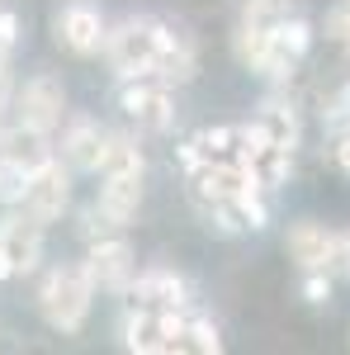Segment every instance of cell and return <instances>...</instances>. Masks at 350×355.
<instances>
[{"mask_svg":"<svg viewBox=\"0 0 350 355\" xmlns=\"http://www.w3.org/2000/svg\"><path fill=\"white\" fill-rule=\"evenodd\" d=\"M43 137H48V133H38V128H24V123H19V133L5 137V157H10V162H19V166H28V171H38V166L48 162Z\"/></svg>","mask_w":350,"mask_h":355,"instance_id":"e0dca14e","label":"cell"},{"mask_svg":"<svg viewBox=\"0 0 350 355\" xmlns=\"http://www.w3.org/2000/svg\"><path fill=\"white\" fill-rule=\"evenodd\" d=\"M194 142H199L204 162H218V157H232L237 152V128H204Z\"/></svg>","mask_w":350,"mask_h":355,"instance_id":"7402d4cb","label":"cell"},{"mask_svg":"<svg viewBox=\"0 0 350 355\" xmlns=\"http://www.w3.org/2000/svg\"><path fill=\"white\" fill-rule=\"evenodd\" d=\"M261 123H265L270 142H279V147H298V114L284 105V100H270L265 110H261Z\"/></svg>","mask_w":350,"mask_h":355,"instance_id":"ac0fdd59","label":"cell"},{"mask_svg":"<svg viewBox=\"0 0 350 355\" xmlns=\"http://www.w3.org/2000/svg\"><path fill=\"white\" fill-rule=\"evenodd\" d=\"M123 110H128V119H137L152 133H166L175 123V100H170L166 81H157V76H137V85L123 90Z\"/></svg>","mask_w":350,"mask_h":355,"instance_id":"8992f818","label":"cell"},{"mask_svg":"<svg viewBox=\"0 0 350 355\" xmlns=\"http://www.w3.org/2000/svg\"><path fill=\"white\" fill-rule=\"evenodd\" d=\"M62 110H67V90L53 76H33V81L19 90V123L24 128H38V133H53L62 123Z\"/></svg>","mask_w":350,"mask_h":355,"instance_id":"52a82bcc","label":"cell"},{"mask_svg":"<svg viewBox=\"0 0 350 355\" xmlns=\"http://www.w3.org/2000/svg\"><path fill=\"white\" fill-rule=\"evenodd\" d=\"M274 43L289 57H303L313 48V24L308 19H274Z\"/></svg>","mask_w":350,"mask_h":355,"instance_id":"d6986e66","label":"cell"},{"mask_svg":"<svg viewBox=\"0 0 350 355\" xmlns=\"http://www.w3.org/2000/svg\"><path fill=\"white\" fill-rule=\"evenodd\" d=\"M246 19H265V24L284 19V0H251L246 5Z\"/></svg>","mask_w":350,"mask_h":355,"instance_id":"484cf974","label":"cell"},{"mask_svg":"<svg viewBox=\"0 0 350 355\" xmlns=\"http://www.w3.org/2000/svg\"><path fill=\"white\" fill-rule=\"evenodd\" d=\"M28 175H33L28 166H19V162H10V157H5V162H0V199H5V204H24Z\"/></svg>","mask_w":350,"mask_h":355,"instance_id":"44dd1931","label":"cell"},{"mask_svg":"<svg viewBox=\"0 0 350 355\" xmlns=\"http://www.w3.org/2000/svg\"><path fill=\"white\" fill-rule=\"evenodd\" d=\"M15 38H19V19H15L10 10H0V48L10 53V48H15Z\"/></svg>","mask_w":350,"mask_h":355,"instance_id":"4316f807","label":"cell"},{"mask_svg":"<svg viewBox=\"0 0 350 355\" xmlns=\"http://www.w3.org/2000/svg\"><path fill=\"white\" fill-rule=\"evenodd\" d=\"M85 270L95 275L100 289H128L133 284V246L123 242V237H100V242L90 246Z\"/></svg>","mask_w":350,"mask_h":355,"instance_id":"9c48e42d","label":"cell"},{"mask_svg":"<svg viewBox=\"0 0 350 355\" xmlns=\"http://www.w3.org/2000/svg\"><path fill=\"white\" fill-rule=\"evenodd\" d=\"M5 71H10V67H5V48H0V85H5Z\"/></svg>","mask_w":350,"mask_h":355,"instance_id":"f546056e","label":"cell"},{"mask_svg":"<svg viewBox=\"0 0 350 355\" xmlns=\"http://www.w3.org/2000/svg\"><path fill=\"white\" fill-rule=\"evenodd\" d=\"M331 242H336V232H326L317 223L289 227V256L303 270H331Z\"/></svg>","mask_w":350,"mask_h":355,"instance_id":"7c38bea8","label":"cell"},{"mask_svg":"<svg viewBox=\"0 0 350 355\" xmlns=\"http://www.w3.org/2000/svg\"><path fill=\"white\" fill-rule=\"evenodd\" d=\"M133 289V308H180L185 303V279L170 270H147Z\"/></svg>","mask_w":350,"mask_h":355,"instance_id":"4fadbf2b","label":"cell"},{"mask_svg":"<svg viewBox=\"0 0 350 355\" xmlns=\"http://www.w3.org/2000/svg\"><path fill=\"white\" fill-rule=\"evenodd\" d=\"M137 204H142V175H105L100 204H95L90 223H100V227H123V223L137 214Z\"/></svg>","mask_w":350,"mask_h":355,"instance_id":"ba28073f","label":"cell"},{"mask_svg":"<svg viewBox=\"0 0 350 355\" xmlns=\"http://www.w3.org/2000/svg\"><path fill=\"white\" fill-rule=\"evenodd\" d=\"M242 166L256 175V185H261V190H279V185H289V175H294V147L270 142L261 157H251V162H242Z\"/></svg>","mask_w":350,"mask_h":355,"instance_id":"5bb4252c","label":"cell"},{"mask_svg":"<svg viewBox=\"0 0 350 355\" xmlns=\"http://www.w3.org/2000/svg\"><path fill=\"white\" fill-rule=\"evenodd\" d=\"M128 351L137 355H170L161 331V308H133L128 318Z\"/></svg>","mask_w":350,"mask_h":355,"instance_id":"9a60e30c","label":"cell"},{"mask_svg":"<svg viewBox=\"0 0 350 355\" xmlns=\"http://www.w3.org/2000/svg\"><path fill=\"white\" fill-rule=\"evenodd\" d=\"M67 199H71V175L62 171V162H53V157H48V162L28 175L24 214H33L38 223H53V218H62Z\"/></svg>","mask_w":350,"mask_h":355,"instance_id":"5b68a950","label":"cell"},{"mask_svg":"<svg viewBox=\"0 0 350 355\" xmlns=\"http://www.w3.org/2000/svg\"><path fill=\"white\" fill-rule=\"evenodd\" d=\"M90 299H95V275L85 270V266H62L43 279V318L53 322L57 331H76L85 322V313H90Z\"/></svg>","mask_w":350,"mask_h":355,"instance_id":"7a4b0ae2","label":"cell"},{"mask_svg":"<svg viewBox=\"0 0 350 355\" xmlns=\"http://www.w3.org/2000/svg\"><path fill=\"white\" fill-rule=\"evenodd\" d=\"M303 299L308 303H326L331 299V270H308V279H303Z\"/></svg>","mask_w":350,"mask_h":355,"instance_id":"cb8c5ba5","label":"cell"},{"mask_svg":"<svg viewBox=\"0 0 350 355\" xmlns=\"http://www.w3.org/2000/svg\"><path fill=\"white\" fill-rule=\"evenodd\" d=\"M43 256V223L24 214V218H5L0 227V279L10 275H28Z\"/></svg>","mask_w":350,"mask_h":355,"instance_id":"277c9868","label":"cell"},{"mask_svg":"<svg viewBox=\"0 0 350 355\" xmlns=\"http://www.w3.org/2000/svg\"><path fill=\"white\" fill-rule=\"evenodd\" d=\"M180 166H185V171H199V166H204V152H199V142H194V137L180 147Z\"/></svg>","mask_w":350,"mask_h":355,"instance_id":"83f0119b","label":"cell"},{"mask_svg":"<svg viewBox=\"0 0 350 355\" xmlns=\"http://www.w3.org/2000/svg\"><path fill=\"white\" fill-rule=\"evenodd\" d=\"M326 33H331V38L350 53V5H341V10H331V15H326Z\"/></svg>","mask_w":350,"mask_h":355,"instance_id":"d4e9b609","label":"cell"},{"mask_svg":"<svg viewBox=\"0 0 350 355\" xmlns=\"http://www.w3.org/2000/svg\"><path fill=\"white\" fill-rule=\"evenodd\" d=\"M331 162H336V166H341V171L350 175V133L336 137V147H331Z\"/></svg>","mask_w":350,"mask_h":355,"instance_id":"f1b7e54d","label":"cell"},{"mask_svg":"<svg viewBox=\"0 0 350 355\" xmlns=\"http://www.w3.org/2000/svg\"><path fill=\"white\" fill-rule=\"evenodd\" d=\"M57 38L81 57L100 53V43H105V19H100V10H90V5H67L62 19H57Z\"/></svg>","mask_w":350,"mask_h":355,"instance_id":"30bf717a","label":"cell"},{"mask_svg":"<svg viewBox=\"0 0 350 355\" xmlns=\"http://www.w3.org/2000/svg\"><path fill=\"white\" fill-rule=\"evenodd\" d=\"M185 351H199V355H218L222 351V336L209 318H189L185 322Z\"/></svg>","mask_w":350,"mask_h":355,"instance_id":"ffe728a7","label":"cell"},{"mask_svg":"<svg viewBox=\"0 0 350 355\" xmlns=\"http://www.w3.org/2000/svg\"><path fill=\"white\" fill-rule=\"evenodd\" d=\"M105 137L90 119H76L71 128H67V142H62V157L71 171H100L105 166Z\"/></svg>","mask_w":350,"mask_h":355,"instance_id":"8fae6325","label":"cell"},{"mask_svg":"<svg viewBox=\"0 0 350 355\" xmlns=\"http://www.w3.org/2000/svg\"><path fill=\"white\" fill-rule=\"evenodd\" d=\"M232 209H237L242 227H265V223H270V214H265V204H261V194H256V190H242L237 199H232Z\"/></svg>","mask_w":350,"mask_h":355,"instance_id":"603a6c76","label":"cell"},{"mask_svg":"<svg viewBox=\"0 0 350 355\" xmlns=\"http://www.w3.org/2000/svg\"><path fill=\"white\" fill-rule=\"evenodd\" d=\"M105 175H142V152H137L133 137L123 133H109L105 137Z\"/></svg>","mask_w":350,"mask_h":355,"instance_id":"2e32d148","label":"cell"},{"mask_svg":"<svg viewBox=\"0 0 350 355\" xmlns=\"http://www.w3.org/2000/svg\"><path fill=\"white\" fill-rule=\"evenodd\" d=\"M242 190H261V185H256V175H251L242 162L218 157V162H204L199 171H189V194H194L204 209L227 204V199H237Z\"/></svg>","mask_w":350,"mask_h":355,"instance_id":"3957f363","label":"cell"},{"mask_svg":"<svg viewBox=\"0 0 350 355\" xmlns=\"http://www.w3.org/2000/svg\"><path fill=\"white\" fill-rule=\"evenodd\" d=\"M175 43V33L161 24V19H123V24L105 33V48H109V62L119 67V76H152L157 57Z\"/></svg>","mask_w":350,"mask_h":355,"instance_id":"6da1fadb","label":"cell"}]
</instances>
